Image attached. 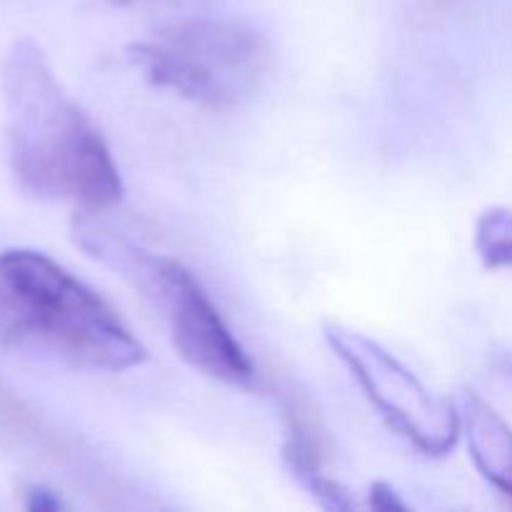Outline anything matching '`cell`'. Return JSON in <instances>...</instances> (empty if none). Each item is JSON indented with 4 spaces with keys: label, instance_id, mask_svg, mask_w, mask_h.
Segmentation results:
<instances>
[{
    "label": "cell",
    "instance_id": "obj_12",
    "mask_svg": "<svg viewBox=\"0 0 512 512\" xmlns=\"http://www.w3.org/2000/svg\"><path fill=\"white\" fill-rule=\"evenodd\" d=\"M110 3L118 5V8H145V5H153L158 0H110Z\"/></svg>",
    "mask_w": 512,
    "mask_h": 512
},
{
    "label": "cell",
    "instance_id": "obj_3",
    "mask_svg": "<svg viewBox=\"0 0 512 512\" xmlns=\"http://www.w3.org/2000/svg\"><path fill=\"white\" fill-rule=\"evenodd\" d=\"M153 85L205 108H235L263 88L273 48L258 30L235 20L185 18L128 48Z\"/></svg>",
    "mask_w": 512,
    "mask_h": 512
},
{
    "label": "cell",
    "instance_id": "obj_2",
    "mask_svg": "<svg viewBox=\"0 0 512 512\" xmlns=\"http://www.w3.org/2000/svg\"><path fill=\"white\" fill-rule=\"evenodd\" d=\"M73 240L85 255L113 270L168 323L173 348L185 363L218 383L248 388L255 368L223 315L188 268L168 255L150 253L115 233L93 213H75Z\"/></svg>",
    "mask_w": 512,
    "mask_h": 512
},
{
    "label": "cell",
    "instance_id": "obj_9",
    "mask_svg": "<svg viewBox=\"0 0 512 512\" xmlns=\"http://www.w3.org/2000/svg\"><path fill=\"white\" fill-rule=\"evenodd\" d=\"M30 333H33V325H30L28 313L0 275V345L20 343Z\"/></svg>",
    "mask_w": 512,
    "mask_h": 512
},
{
    "label": "cell",
    "instance_id": "obj_10",
    "mask_svg": "<svg viewBox=\"0 0 512 512\" xmlns=\"http://www.w3.org/2000/svg\"><path fill=\"white\" fill-rule=\"evenodd\" d=\"M370 505H373L375 510H405L408 508V505L400 500V495L385 483L373 485V490H370Z\"/></svg>",
    "mask_w": 512,
    "mask_h": 512
},
{
    "label": "cell",
    "instance_id": "obj_1",
    "mask_svg": "<svg viewBox=\"0 0 512 512\" xmlns=\"http://www.w3.org/2000/svg\"><path fill=\"white\" fill-rule=\"evenodd\" d=\"M5 133L10 168L35 198L65 200L100 215L123 198L108 143L65 93L40 45L20 38L3 63Z\"/></svg>",
    "mask_w": 512,
    "mask_h": 512
},
{
    "label": "cell",
    "instance_id": "obj_4",
    "mask_svg": "<svg viewBox=\"0 0 512 512\" xmlns=\"http://www.w3.org/2000/svg\"><path fill=\"white\" fill-rule=\"evenodd\" d=\"M0 275L18 295L33 333L85 368L123 373L148 358L145 345L95 290L38 250H5Z\"/></svg>",
    "mask_w": 512,
    "mask_h": 512
},
{
    "label": "cell",
    "instance_id": "obj_6",
    "mask_svg": "<svg viewBox=\"0 0 512 512\" xmlns=\"http://www.w3.org/2000/svg\"><path fill=\"white\" fill-rule=\"evenodd\" d=\"M455 405L460 435H465L475 468L493 488L512 498V428L473 390H463Z\"/></svg>",
    "mask_w": 512,
    "mask_h": 512
},
{
    "label": "cell",
    "instance_id": "obj_5",
    "mask_svg": "<svg viewBox=\"0 0 512 512\" xmlns=\"http://www.w3.org/2000/svg\"><path fill=\"white\" fill-rule=\"evenodd\" d=\"M325 340L363 388L385 423L415 450L443 458L460 438L458 405L428 388L393 353L340 323H325Z\"/></svg>",
    "mask_w": 512,
    "mask_h": 512
},
{
    "label": "cell",
    "instance_id": "obj_7",
    "mask_svg": "<svg viewBox=\"0 0 512 512\" xmlns=\"http://www.w3.org/2000/svg\"><path fill=\"white\" fill-rule=\"evenodd\" d=\"M285 465H288L290 475L298 480L300 488L308 490L315 498V503L323 505L325 510H350L353 500H350L348 490L330 478L323 468V455H320L318 440L308 433L303 420L293 415V428H290L288 443H285Z\"/></svg>",
    "mask_w": 512,
    "mask_h": 512
},
{
    "label": "cell",
    "instance_id": "obj_11",
    "mask_svg": "<svg viewBox=\"0 0 512 512\" xmlns=\"http://www.w3.org/2000/svg\"><path fill=\"white\" fill-rule=\"evenodd\" d=\"M25 505H28V510H58L60 508V500L55 498L50 490L45 488H30L28 490V500H25Z\"/></svg>",
    "mask_w": 512,
    "mask_h": 512
},
{
    "label": "cell",
    "instance_id": "obj_8",
    "mask_svg": "<svg viewBox=\"0 0 512 512\" xmlns=\"http://www.w3.org/2000/svg\"><path fill=\"white\" fill-rule=\"evenodd\" d=\"M475 250L485 268H512V210L490 208L475 223Z\"/></svg>",
    "mask_w": 512,
    "mask_h": 512
}]
</instances>
